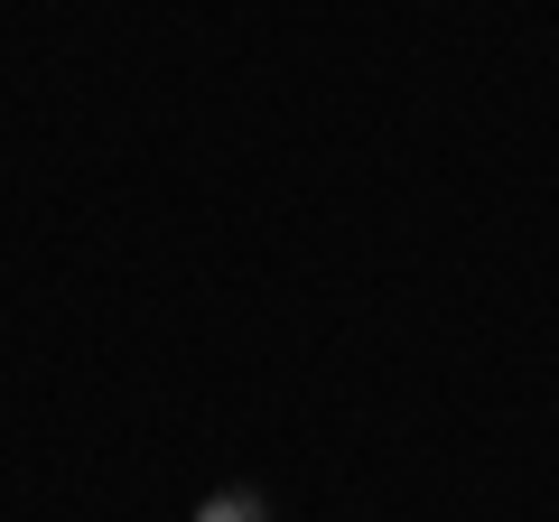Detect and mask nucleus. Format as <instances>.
Segmentation results:
<instances>
[{
    "label": "nucleus",
    "instance_id": "obj_1",
    "mask_svg": "<svg viewBox=\"0 0 559 522\" xmlns=\"http://www.w3.org/2000/svg\"><path fill=\"white\" fill-rule=\"evenodd\" d=\"M197 522H261V495H215Z\"/></svg>",
    "mask_w": 559,
    "mask_h": 522
}]
</instances>
